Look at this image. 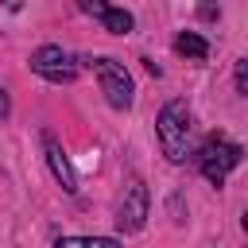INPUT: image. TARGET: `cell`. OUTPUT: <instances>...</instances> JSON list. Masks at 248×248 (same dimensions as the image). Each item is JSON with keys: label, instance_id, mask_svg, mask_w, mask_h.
<instances>
[{"label": "cell", "instance_id": "6da1fadb", "mask_svg": "<svg viewBox=\"0 0 248 248\" xmlns=\"http://www.w3.org/2000/svg\"><path fill=\"white\" fill-rule=\"evenodd\" d=\"M155 128H159L163 155L170 163H182L186 151H190V108H186V101H167L159 120H155Z\"/></svg>", "mask_w": 248, "mask_h": 248}, {"label": "cell", "instance_id": "7a4b0ae2", "mask_svg": "<svg viewBox=\"0 0 248 248\" xmlns=\"http://www.w3.org/2000/svg\"><path fill=\"white\" fill-rule=\"evenodd\" d=\"M240 159H244V147L232 143V140H225V136H209L202 143V151H198V167H202V174L213 186H221L229 178V170L240 167Z\"/></svg>", "mask_w": 248, "mask_h": 248}, {"label": "cell", "instance_id": "3957f363", "mask_svg": "<svg viewBox=\"0 0 248 248\" xmlns=\"http://www.w3.org/2000/svg\"><path fill=\"white\" fill-rule=\"evenodd\" d=\"M89 66H93V74H97V81H101V93H105V101H108L112 108H132L136 85H132L128 70H124L116 58H93Z\"/></svg>", "mask_w": 248, "mask_h": 248}, {"label": "cell", "instance_id": "277c9868", "mask_svg": "<svg viewBox=\"0 0 248 248\" xmlns=\"http://www.w3.org/2000/svg\"><path fill=\"white\" fill-rule=\"evenodd\" d=\"M31 70L43 74V78L54 81V85H66V81L78 78V58H74L70 50H62V46L46 43V46H39V50L31 54Z\"/></svg>", "mask_w": 248, "mask_h": 248}, {"label": "cell", "instance_id": "5b68a950", "mask_svg": "<svg viewBox=\"0 0 248 248\" xmlns=\"http://www.w3.org/2000/svg\"><path fill=\"white\" fill-rule=\"evenodd\" d=\"M143 221H147V186H143L140 178H132V182L124 186L120 205H116V225H120L124 232H140Z\"/></svg>", "mask_w": 248, "mask_h": 248}, {"label": "cell", "instance_id": "8992f818", "mask_svg": "<svg viewBox=\"0 0 248 248\" xmlns=\"http://www.w3.org/2000/svg\"><path fill=\"white\" fill-rule=\"evenodd\" d=\"M81 8H85L89 16H97V19L105 23V31H112V35H128V31L136 27L132 12H124V8H108V4H97V0H85Z\"/></svg>", "mask_w": 248, "mask_h": 248}, {"label": "cell", "instance_id": "52a82bcc", "mask_svg": "<svg viewBox=\"0 0 248 248\" xmlns=\"http://www.w3.org/2000/svg\"><path fill=\"white\" fill-rule=\"evenodd\" d=\"M43 147H46V163H50L54 178L62 182V190L66 194H78V178H74V170H70V163H66V155H62V147H58V140L50 132H43Z\"/></svg>", "mask_w": 248, "mask_h": 248}, {"label": "cell", "instance_id": "ba28073f", "mask_svg": "<svg viewBox=\"0 0 248 248\" xmlns=\"http://www.w3.org/2000/svg\"><path fill=\"white\" fill-rule=\"evenodd\" d=\"M174 50L186 54V58H205V54H209V43H205L202 35H194V31H182V35L174 39Z\"/></svg>", "mask_w": 248, "mask_h": 248}, {"label": "cell", "instance_id": "9c48e42d", "mask_svg": "<svg viewBox=\"0 0 248 248\" xmlns=\"http://www.w3.org/2000/svg\"><path fill=\"white\" fill-rule=\"evenodd\" d=\"M54 248H120L112 236H66V240H58Z\"/></svg>", "mask_w": 248, "mask_h": 248}, {"label": "cell", "instance_id": "30bf717a", "mask_svg": "<svg viewBox=\"0 0 248 248\" xmlns=\"http://www.w3.org/2000/svg\"><path fill=\"white\" fill-rule=\"evenodd\" d=\"M236 89H240V93H248V58H244V62H236Z\"/></svg>", "mask_w": 248, "mask_h": 248}, {"label": "cell", "instance_id": "8fae6325", "mask_svg": "<svg viewBox=\"0 0 248 248\" xmlns=\"http://www.w3.org/2000/svg\"><path fill=\"white\" fill-rule=\"evenodd\" d=\"M0 112H8V93L0 89Z\"/></svg>", "mask_w": 248, "mask_h": 248}, {"label": "cell", "instance_id": "7c38bea8", "mask_svg": "<svg viewBox=\"0 0 248 248\" xmlns=\"http://www.w3.org/2000/svg\"><path fill=\"white\" fill-rule=\"evenodd\" d=\"M240 221H244V229H248V213H244V217H240Z\"/></svg>", "mask_w": 248, "mask_h": 248}]
</instances>
